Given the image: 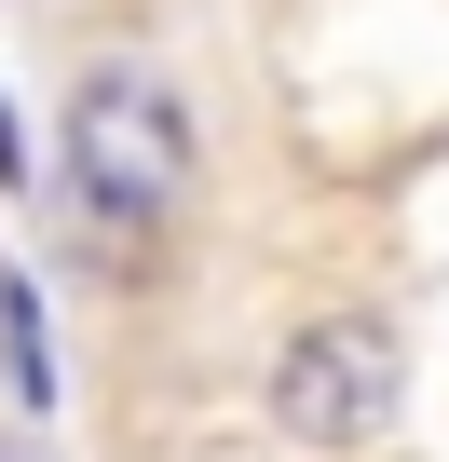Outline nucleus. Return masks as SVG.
I'll return each instance as SVG.
<instances>
[{
  "label": "nucleus",
  "mask_w": 449,
  "mask_h": 462,
  "mask_svg": "<svg viewBox=\"0 0 449 462\" xmlns=\"http://www.w3.org/2000/svg\"><path fill=\"white\" fill-rule=\"evenodd\" d=\"M69 190H82V217H109V231H164V217L191 204V109H177L150 69L82 82V96H69Z\"/></svg>",
  "instance_id": "obj_1"
},
{
  "label": "nucleus",
  "mask_w": 449,
  "mask_h": 462,
  "mask_svg": "<svg viewBox=\"0 0 449 462\" xmlns=\"http://www.w3.org/2000/svg\"><path fill=\"white\" fill-rule=\"evenodd\" d=\"M273 421H286L300 448L381 435V421H395V340H381L368 313H313V327L286 340V367H273Z\"/></svg>",
  "instance_id": "obj_2"
},
{
  "label": "nucleus",
  "mask_w": 449,
  "mask_h": 462,
  "mask_svg": "<svg viewBox=\"0 0 449 462\" xmlns=\"http://www.w3.org/2000/svg\"><path fill=\"white\" fill-rule=\"evenodd\" d=\"M0 354H14V408H55V367H42V300H28V273H0Z\"/></svg>",
  "instance_id": "obj_3"
},
{
  "label": "nucleus",
  "mask_w": 449,
  "mask_h": 462,
  "mask_svg": "<svg viewBox=\"0 0 449 462\" xmlns=\"http://www.w3.org/2000/svg\"><path fill=\"white\" fill-rule=\"evenodd\" d=\"M0 177H28V136H14V109H0Z\"/></svg>",
  "instance_id": "obj_4"
}]
</instances>
